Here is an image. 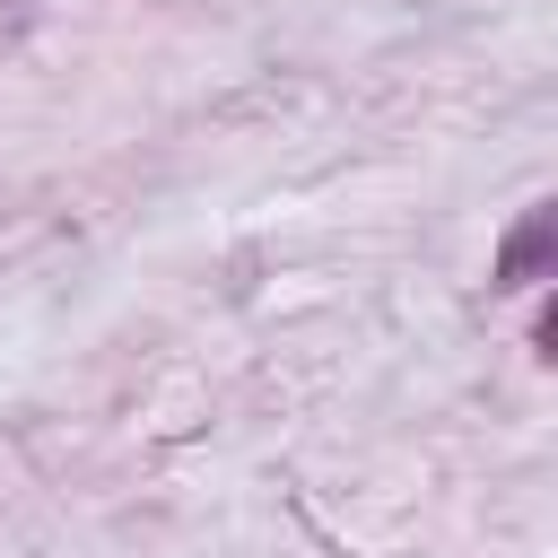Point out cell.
<instances>
[{
	"mask_svg": "<svg viewBox=\"0 0 558 558\" xmlns=\"http://www.w3.org/2000/svg\"><path fill=\"white\" fill-rule=\"evenodd\" d=\"M549 262H558V201H532L523 218H514V235L497 244V262H488V288H541L549 279Z\"/></svg>",
	"mask_w": 558,
	"mask_h": 558,
	"instance_id": "obj_1",
	"label": "cell"
},
{
	"mask_svg": "<svg viewBox=\"0 0 558 558\" xmlns=\"http://www.w3.org/2000/svg\"><path fill=\"white\" fill-rule=\"evenodd\" d=\"M532 349H541V357H558V305H541V314H532Z\"/></svg>",
	"mask_w": 558,
	"mask_h": 558,
	"instance_id": "obj_2",
	"label": "cell"
}]
</instances>
